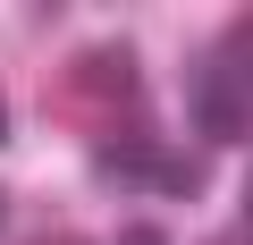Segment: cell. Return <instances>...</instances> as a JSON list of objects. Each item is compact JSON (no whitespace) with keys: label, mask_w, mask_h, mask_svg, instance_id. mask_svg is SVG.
Segmentation results:
<instances>
[{"label":"cell","mask_w":253,"mask_h":245,"mask_svg":"<svg viewBox=\"0 0 253 245\" xmlns=\"http://www.w3.org/2000/svg\"><path fill=\"white\" fill-rule=\"evenodd\" d=\"M118 245H169V237H161L152 220H126V228H118Z\"/></svg>","instance_id":"5b68a950"},{"label":"cell","mask_w":253,"mask_h":245,"mask_svg":"<svg viewBox=\"0 0 253 245\" xmlns=\"http://www.w3.org/2000/svg\"><path fill=\"white\" fill-rule=\"evenodd\" d=\"M219 245H228V237H219Z\"/></svg>","instance_id":"9c48e42d"},{"label":"cell","mask_w":253,"mask_h":245,"mask_svg":"<svg viewBox=\"0 0 253 245\" xmlns=\"http://www.w3.org/2000/svg\"><path fill=\"white\" fill-rule=\"evenodd\" d=\"M68 85H76V93H93V85H101V93H110V101L126 110V127H135V101H144V76H135V59H126L118 43H110V51H84Z\"/></svg>","instance_id":"3957f363"},{"label":"cell","mask_w":253,"mask_h":245,"mask_svg":"<svg viewBox=\"0 0 253 245\" xmlns=\"http://www.w3.org/2000/svg\"><path fill=\"white\" fill-rule=\"evenodd\" d=\"M219 59L253 85V17H228V34H219Z\"/></svg>","instance_id":"277c9868"},{"label":"cell","mask_w":253,"mask_h":245,"mask_svg":"<svg viewBox=\"0 0 253 245\" xmlns=\"http://www.w3.org/2000/svg\"><path fill=\"white\" fill-rule=\"evenodd\" d=\"M59 245H68V237H59Z\"/></svg>","instance_id":"ba28073f"},{"label":"cell","mask_w":253,"mask_h":245,"mask_svg":"<svg viewBox=\"0 0 253 245\" xmlns=\"http://www.w3.org/2000/svg\"><path fill=\"white\" fill-rule=\"evenodd\" d=\"M0 144H9V101H0Z\"/></svg>","instance_id":"8992f818"},{"label":"cell","mask_w":253,"mask_h":245,"mask_svg":"<svg viewBox=\"0 0 253 245\" xmlns=\"http://www.w3.org/2000/svg\"><path fill=\"white\" fill-rule=\"evenodd\" d=\"M0 220H9V195H0Z\"/></svg>","instance_id":"52a82bcc"},{"label":"cell","mask_w":253,"mask_h":245,"mask_svg":"<svg viewBox=\"0 0 253 245\" xmlns=\"http://www.w3.org/2000/svg\"><path fill=\"white\" fill-rule=\"evenodd\" d=\"M93 169L118 178V186H161V195H177V203H194V195L211 186L203 161L177 152V144H161L152 127H118V136H101V144H93Z\"/></svg>","instance_id":"6da1fadb"},{"label":"cell","mask_w":253,"mask_h":245,"mask_svg":"<svg viewBox=\"0 0 253 245\" xmlns=\"http://www.w3.org/2000/svg\"><path fill=\"white\" fill-rule=\"evenodd\" d=\"M186 110H194V136H203V144H245V136H253V85H245L219 51H203V59L186 68Z\"/></svg>","instance_id":"7a4b0ae2"}]
</instances>
